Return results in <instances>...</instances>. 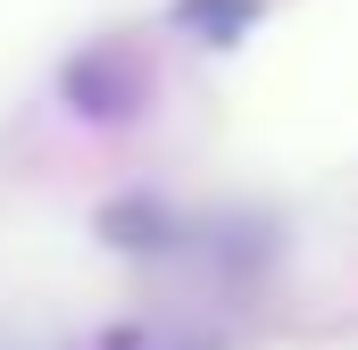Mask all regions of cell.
<instances>
[{
    "mask_svg": "<svg viewBox=\"0 0 358 350\" xmlns=\"http://www.w3.org/2000/svg\"><path fill=\"white\" fill-rule=\"evenodd\" d=\"M67 108L84 117V125H125L134 108H142V67L125 59V50H84V59H67Z\"/></svg>",
    "mask_w": 358,
    "mask_h": 350,
    "instance_id": "cell-1",
    "label": "cell"
},
{
    "mask_svg": "<svg viewBox=\"0 0 358 350\" xmlns=\"http://www.w3.org/2000/svg\"><path fill=\"white\" fill-rule=\"evenodd\" d=\"M250 17H259V0H183V8H176V25L200 34V42H234Z\"/></svg>",
    "mask_w": 358,
    "mask_h": 350,
    "instance_id": "cell-2",
    "label": "cell"
},
{
    "mask_svg": "<svg viewBox=\"0 0 358 350\" xmlns=\"http://www.w3.org/2000/svg\"><path fill=\"white\" fill-rule=\"evenodd\" d=\"M84 350H159V342H150L142 326H108V334H92Z\"/></svg>",
    "mask_w": 358,
    "mask_h": 350,
    "instance_id": "cell-3",
    "label": "cell"
}]
</instances>
